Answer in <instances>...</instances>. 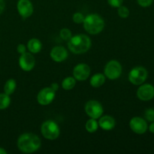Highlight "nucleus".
<instances>
[{
    "label": "nucleus",
    "instance_id": "obj_1",
    "mask_svg": "<svg viewBox=\"0 0 154 154\" xmlns=\"http://www.w3.org/2000/svg\"><path fill=\"white\" fill-rule=\"evenodd\" d=\"M42 145V141L38 135L32 133H24L18 138L17 147L21 152L32 153L36 152Z\"/></svg>",
    "mask_w": 154,
    "mask_h": 154
},
{
    "label": "nucleus",
    "instance_id": "obj_2",
    "mask_svg": "<svg viewBox=\"0 0 154 154\" xmlns=\"http://www.w3.org/2000/svg\"><path fill=\"white\" fill-rule=\"evenodd\" d=\"M92 42L89 36L79 34L73 36L68 41V47L71 52L75 54H81L90 49Z\"/></svg>",
    "mask_w": 154,
    "mask_h": 154
},
{
    "label": "nucleus",
    "instance_id": "obj_3",
    "mask_svg": "<svg viewBox=\"0 0 154 154\" xmlns=\"http://www.w3.org/2000/svg\"><path fill=\"white\" fill-rule=\"evenodd\" d=\"M83 24L86 31L91 35H98L105 27L103 18L97 14H90L85 17Z\"/></svg>",
    "mask_w": 154,
    "mask_h": 154
},
{
    "label": "nucleus",
    "instance_id": "obj_4",
    "mask_svg": "<svg viewBox=\"0 0 154 154\" xmlns=\"http://www.w3.org/2000/svg\"><path fill=\"white\" fill-rule=\"evenodd\" d=\"M42 135L48 140H55L60 136V127L56 122L47 120L44 122L41 127Z\"/></svg>",
    "mask_w": 154,
    "mask_h": 154
},
{
    "label": "nucleus",
    "instance_id": "obj_5",
    "mask_svg": "<svg viewBox=\"0 0 154 154\" xmlns=\"http://www.w3.org/2000/svg\"><path fill=\"white\" fill-rule=\"evenodd\" d=\"M148 76L147 70L143 66H136L129 73V81L134 85H141L144 84Z\"/></svg>",
    "mask_w": 154,
    "mask_h": 154
},
{
    "label": "nucleus",
    "instance_id": "obj_6",
    "mask_svg": "<svg viewBox=\"0 0 154 154\" xmlns=\"http://www.w3.org/2000/svg\"><path fill=\"white\" fill-rule=\"evenodd\" d=\"M104 75L110 80H116L120 77L122 74V66L117 60H111L105 66Z\"/></svg>",
    "mask_w": 154,
    "mask_h": 154
},
{
    "label": "nucleus",
    "instance_id": "obj_7",
    "mask_svg": "<svg viewBox=\"0 0 154 154\" xmlns=\"http://www.w3.org/2000/svg\"><path fill=\"white\" fill-rule=\"evenodd\" d=\"M103 108L100 102L96 100H90L85 105V111L90 118L99 119L103 114Z\"/></svg>",
    "mask_w": 154,
    "mask_h": 154
},
{
    "label": "nucleus",
    "instance_id": "obj_8",
    "mask_svg": "<svg viewBox=\"0 0 154 154\" xmlns=\"http://www.w3.org/2000/svg\"><path fill=\"white\" fill-rule=\"evenodd\" d=\"M56 96V91L53 90L51 87H45L39 91L37 96L38 102L41 105H50L54 101Z\"/></svg>",
    "mask_w": 154,
    "mask_h": 154
},
{
    "label": "nucleus",
    "instance_id": "obj_9",
    "mask_svg": "<svg viewBox=\"0 0 154 154\" xmlns=\"http://www.w3.org/2000/svg\"><path fill=\"white\" fill-rule=\"evenodd\" d=\"M137 96L144 102L151 100L154 98V87L150 84H141L137 90Z\"/></svg>",
    "mask_w": 154,
    "mask_h": 154
},
{
    "label": "nucleus",
    "instance_id": "obj_10",
    "mask_svg": "<svg viewBox=\"0 0 154 154\" xmlns=\"http://www.w3.org/2000/svg\"><path fill=\"white\" fill-rule=\"evenodd\" d=\"M129 126L135 133L138 134V135H142L145 133L148 128L146 120L140 117H132L129 122Z\"/></svg>",
    "mask_w": 154,
    "mask_h": 154
},
{
    "label": "nucleus",
    "instance_id": "obj_11",
    "mask_svg": "<svg viewBox=\"0 0 154 154\" xmlns=\"http://www.w3.org/2000/svg\"><path fill=\"white\" fill-rule=\"evenodd\" d=\"M90 75V66L85 63H79L73 69V76L77 81H86Z\"/></svg>",
    "mask_w": 154,
    "mask_h": 154
},
{
    "label": "nucleus",
    "instance_id": "obj_12",
    "mask_svg": "<svg viewBox=\"0 0 154 154\" xmlns=\"http://www.w3.org/2000/svg\"><path fill=\"white\" fill-rule=\"evenodd\" d=\"M35 65V60L30 53H24L20 54L19 58V66L22 70L25 72H30L32 70Z\"/></svg>",
    "mask_w": 154,
    "mask_h": 154
},
{
    "label": "nucleus",
    "instance_id": "obj_13",
    "mask_svg": "<svg viewBox=\"0 0 154 154\" xmlns=\"http://www.w3.org/2000/svg\"><path fill=\"white\" fill-rule=\"evenodd\" d=\"M18 13L23 18H28L34 11L32 3L29 0H19L17 4Z\"/></svg>",
    "mask_w": 154,
    "mask_h": 154
},
{
    "label": "nucleus",
    "instance_id": "obj_14",
    "mask_svg": "<svg viewBox=\"0 0 154 154\" xmlns=\"http://www.w3.org/2000/svg\"><path fill=\"white\" fill-rule=\"evenodd\" d=\"M50 56L54 61L57 63H61L68 58L69 54L65 48L62 46H56L51 51Z\"/></svg>",
    "mask_w": 154,
    "mask_h": 154
},
{
    "label": "nucleus",
    "instance_id": "obj_15",
    "mask_svg": "<svg viewBox=\"0 0 154 154\" xmlns=\"http://www.w3.org/2000/svg\"><path fill=\"white\" fill-rule=\"evenodd\" d=\"M99 126H100L101 129L105 131H110L115 127L116 122L113 117L109 115H105L99 117Z\"/></svg>",
    "mask_w": 154,
    "mask_h": 154
},
{
    "label": "nucleus",
    "instance_id": "obj_16",
    "mask_svg": "<svg viewBox=\"0 0 154 154\" xmlns=\"http://www.w3.org/2000/svg\"><path fill=\"white\" fill-rule=\"evenodd\" d=\"M27 48L32 54H38L42 51V44L38 38H31L27 43Z\"/></svg>",
    "mask_w": 154,
    "mask_h": 154
},
{
    "label": "nucleus",
    "instance_id": "obj_17",
    "mask_svg": "<svg viewBox=\"0 0 154 154\" xmlns=\"http://www.w3.org/2000/svg\"><path fill=\"white\" fill-rule=\"evenodd\" d=\"M105 79H106V77H105V75H103V74H95V75H93L92 78H90V85L93 87H94V88L100 87L101 86H102L105 84Z\"/></svg>",
    "mask_w": 154,
    "mask_h": 154
},
{
    "label": "nucleus",
    "instance_id": "obj_18",
    "mask_svg": "<svg viewBox=\"0 0 154 154\" xmlns=\"http://www.w3.org/2000/svg\"><path fill=\"white\" fill-rule=\"evenodd\" d=\"M17 83L14 79H9L5 82L4 86V92L7 95L10 96V95L13 94L14 92L16 90Z\"/></svg>",
    "mask_w": 154,
    "mask_h": 154
},
{
    "label": "nucleus",
    "instance_id": "obj_19",
    "mask_svg": "<svg viewBox=\"0 0 154 154\" xmlns=\"http://www.w3.org/2000/svg\"><path fill=\"white\" fill-rule=\"evenodd\" d=\"M76 85V79L74 77H67L62 82V87L65 90H71Z\"/></svg>",
    "mask_w": 154,
    "mask_h": 154
},
{
    "label": "nucleus",
    "instance_id": "obj_20",
    "mask_svg": "<svg viewBox=\"0 0 154 154\" xmlns=\"http://www.w3.org/2000/svg\"><path fill=\"white\" fill-rule=\"evenodd\" d=\"M85 128L87 132H90V133H93V132L97 131L98 128H99V123L96 121V119L91 118L87 121L85 125Z\"/></svg>",
    "mask_w": 154,
    "mask_h": 154
},
{
    "label": "nucleus",
    "instance_id": "obj_21",
    "mask_svg": "<svg viewBox=\"0 0 154 154\" xmlns=\"http://www.w3.org/2000/svg\"><path fill=\"white\" fill-rule=\"evenodd\" d=\"M10 96L6 93H0V110H4L10 105Z\"/></svg>",
    "mask_w": 154,
    "mask_h": 154
},
{
    "label": "nucleus",
    "instance_id": "obj_22",
    "mask_svg": "<svg viewBox=\"0 0 154 154\" xmlns=\"http://www.w3.org/2000/svg\"><path fill=\"white\" fill-rule=\"evenodd\" d=\"M117 14L119 17L121 18H127L129 16V10L127 7L123 5H120L117 8Z\"/></svg>",
    "mask_w": 154,
    "mask_h": 154
},
{
    "label": "nucleus",
    "instance_id": "obj_23",
    "mask_svg": "<svg viewBox=\"0 0 154 154\" xmlns=\"http://www.w3.org/2000/svg\"><path fill=\"white\" fill-rule=\"evenodd\" d=\"M60 35L61 38L64 41H69L72 37V33L68 28H63L60 30Z\"/></svg>",
    "mask_w": 154,
    "mask_h": 154
},
{
    "label": "nucleus",
    "instance_id": "obj_24",
    "mask_svg": "<svg viewBox=\"0 0 154 154\" xmlns=\"http://www.w3.org/2000/svg\"><path fill=\"white\" fill-rule=\"evenodd\" d=\"M84 15L81 12H76L73 14V17H72V20H73L74 23L77 24H81L83 23L84 21Z\"/></svg>",
    "mask_w": 154,
    "mask_h": 154
},
{
    "label": "nucleus",
    "instance_id": "obj_25",
    "mask_svg": "<svg viewBox=\"0 0 154 154\" xmlns=\"http://www.w3.org/2000/svg\"><path fill=\"white\" fill-rule=\"evenodd\" d=\"M144 117L146 120L149 122L154 121V109L153 108H148L145 111L144 113Z\"/></svg>",
    "mask_w": 154,
    "mask_h": 154
},
{
    "label": "nucleus",
    "instance_id": "obj_26",
    "mask_svg": "<svg viewBox=\"0 0 154 154\" xmlns=\"http://www.w3.org/2000/svg\"><path fill=\"white\" fill-rule=\"evenodd\" d=\"M108 2L111 7L113 8H118L122 5L123 2V0H108Z\"/></svg>",
    "mask_w": 154,
    "mask_h": 154
},
{
    "label": "nucleus",
    "instance_id": "obj_27",
    "mask_svg": "<svg viewBox=\"0 0 154 154\" xmlns=\"http://www.w3.org/2000/svg\"><path fill=\"white\" fill-rule=\"evenodd\" d=\"M137 2L140 6L143 8H147L151 5L153 0H137Z\"/></svg>",
    "mask_w": 154,
    "mask_h": 154
},
{
    "label": "nucleus",
    "instance_id": "obj_28",
    "mask_svg": "<svg viewBox=\"0 0 154 154\" xmlns=\"http://www.w3.org/2000/svg\"><path fill=\"white\" fill-rule=\"evenodd\" d=\"M17 51L20 54H23L26 52V48L23 44H19L17 48Z\"/></svg>",
    "mask_w": 154,
    "mask_h": 154
},
{
    "label": "nucleus",
    "instance_id": "obj_29",
    "mask_svg": "<svg viewBox=\"0 0 154 154\" xmlns=\"http://www.w3.org/2000/svg\"><path fill=\"white\" fill-rule=\"evenodd\" d=\"M5 8V3L4 0H0V14H2L4 11Z\"/></svg>",
    "mask_w": 154,
    "mask_h": 154
},
{
    "label": "nucleus",
    "instance_id": "obj_30",
    "mask_svg": "<svg viewBox=\"0 0 154 154\" xmlns=\"http://www.w3.org/2000/svg\"><path fill=\"white\" fill-rule=\"evenodd\" d=\"M51 87L53 89V90H55V91L57 92V90H58V88H59V85L57 84V83H53V84H51Z\"/></svg>",
    "mask_w": 154,
    "mask_h": 154
},
{
    "label": "nucleus",
    "instance_id": "obj_31",
    "mask_svg": "<svg viewBox=\"0 0 154 154\" xmlns=\"http://www.w3.org/2000/svg\"><path fill=\"white\" fill-rule=\"evenodd\" d=\"M149 130H150V132H152V133H154V121L151 122V124L149 126Z\"/></svg>",
    "mask_w": 154,
    "mask_h": 154
},
{
    "label": "nucleus",
    "instance_id": "obj_32",
    "mask_svg": "<svg viewBox=\"0 0 154 154\" xmlns=\"http://www.w3.org/2000/svg\"><path fill=\"white\" fill-rule=\"evenodd\" d=\"M7 151H6L5 149H3L2 147H0V154H6Z\"/></svg>",
    "mask_w": 154,
    "mask_h": 154
}]
</instances>
